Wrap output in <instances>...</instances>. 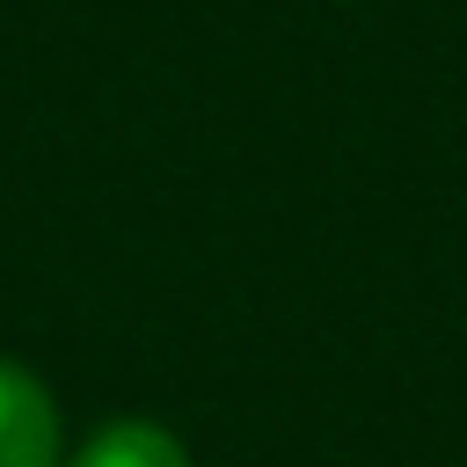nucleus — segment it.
Segmentation results:
<instances>
[{
    "mask_svg": "<svg viewBox=\"0 0 467 467\" xmlns=\"http://www.w3.org/2000/svg\"><path fill=\"white\" fill-rule=\"evenodd\" d=\"M0 467H58V401L15 358H0Z\"/></svg>",
    "mask_w": 467,
    "mask_h": 467,
    "instance_id": "nucleus-1",
    "label": "nucleus"
},
{
    "mask_svg": "<svg viewBox=\"0 0 467 467\" xmlns=\"http://www.w3.org/2000/svg\"><path fill=\"white\" fill-rule=\"evenodd\" d=\"M73 467H190V452L175 431H161L146 416H117L73 452Z\"/></svg>",
    "mask_w": 467,
    "mask_h": 467,
    "instance_id": "nucleus-2",
    "label": "nucleus"
}]
</instances>
